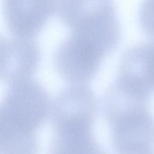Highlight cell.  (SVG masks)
<instances>
[{
    "mask_svg": "<svg viewBox=\"0 0 154 154\" xmlns=\"http://www.w3.org/2000/svg\"><path fill=\"white\" fill-rule=\"evenodd\" d=\"M152 95L120 79L110 86L102 110L114 154H154Z\"/></svg>",
    "mask_w": 154,
    "mask_h": 154,
    "instance_id": "cell-1",
    "label": "cell"
},
{
    "mask_svg": "<svg viewBox=\"0 0 154 154\" xmlns=\"http://www.w3.org/2000/svg\"><path fill=\"white\" fill-rule=\"evenodd\" d=\"M9 85L0 108L1 154H38L37 132L51 112L48 92L32 78Z\"/></svg>",
    "mask_w": 154,
    "mask_h": 154,
    "instance_id": "cell-2",
    "label": "cell"
},
{
    "mask_svg": "<svg viewBox=\"0 0 154 154\" xmlns=\"http://www.w3.org/2000/svg\"><path fill=\"white\" fill-rule=\"evenodd\" d=\"M97 102L73 94L54 104L51 110L54 135L49 154H108L93 135Z\"/></svg>",
    "mask_w": 154,
    "mask_h": 154,
    "instance_id": "cell-3",
    "label": "cell"
},
{
    "mask_svg": "<svg viewBox=\"0 0 154 154\" xmlns=\"http://www.w3.org/2000/svg\"><path fill=\"white\" fill-rule=\"evenodd\" d=\"M105 58L97 51L69 35L56 51L54 65L63 80L84 84L96 77Z\"/></svg>",
    "mask_w": 154,
    "mask_h": 154,
    "instance_id": "cell-4",
    "label": "cell"
},
{
    "mask_svg": "<svg viewBox=\"0 0 154 154\" xmlns=\"http://www.w3.org/2000/svg\"><path fill=\"white\" fill-rule=\"evenodd\" d=\"M61 0H3L6 26L15 37L33 38L54 14Z\"/></svg>",
    "mask_w": 154,
    "mask_h": 154,
    "instance_id": "cell-5",
    "label": "cell"
},
{
    "mask_svg": "<svg viewBox=\"0 0 154 154\" xmlns=\"http://www.w3.org/2000/svg\"><path fill=\"white\" fill-rule=\"evenodd\" d=\"M1 78L9 84L29 79L41 61L39 45L34 38H1Z\"/></svg>",
    "mask_w": 154,
    "mask_h": 154,
    "instance_id": "cell-6",
    "label": "cell"
},
{
    "mask_svg": "<svg viewBox=\"0 0 154 154\" xmlns=\"http://www.w3.org/2000/svg\"><path fill=\"white\" fill-rule=\"evenodd\" d=\"M118 77L150 93L154 91V40L135 45L122 58Z\"/></svg>",
    "mask_w": 154,
    "mask_h": 154,
    "instance_id": "cell-7",
    "label": "cell"
},
{
    "mask_svg": "<svg viewBox=\"0 0 154 154\" xmlns=\"http://www.w3.org/2000/svg\"><path fill=\"white\" fill-rule=\"evenodd\" d=\"M138 19L144 33L154 38V0H143L139 8Z\"/></svg>",
    "mask_w": 154,
    "mask_h": 154,
    "instance_id": "cell-8",
    "label": "cell"
}]
</instances>
